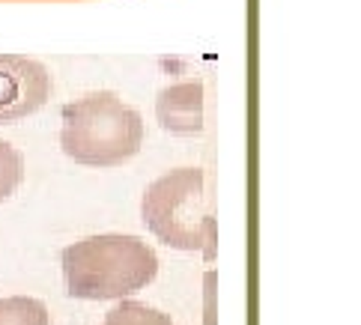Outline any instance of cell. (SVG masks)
Masks as SVG:
<instances>
[{
    "label": "cell",
    "mask_w": 361,
    "mask_h": 325,
    "mask_svg": "<svg viewBox=\"0 0 361 325\" xmlns=\"http://www.w3.org/2000/svg\"><path fill=\"white\" fill-rule=\"evenodd\" d=\"M60 266L72 298L111 302L149 287L159 275V254L137 236L111 233L69 245L60 254Z\"/></svg>",
    "instance_id": "6da1fadb"
},
{
    "label": "cell",
    "mask_w": 361,
    "mask_h": 325,
    "mask_svg": "<svg viewBox=\"0 0 361 325\" xmlns=\"http://www.w3.org/2000/svg\"><path fill=\"white\" fill-rule=\"evenodd\" d=\"M140 218L152 236L176 251L212 248L215 218L206 206V173L200 167H176L149 182Z\"/></svg>",
    "instance_id": "3957f363"
},
{
    "label": "cell",
    "mask_w": 361,
    "mask_h": 325,
    "mask_svg": "<svg viewBox=\"0 0 361 325\" xmlns=\"http://www.w3.org/2000/svg\"><path fill=\"white\" fill-rule=\"evenodd\" d=\"M156 116L167 135L173 137H200L206 128L203 116V81L191 78V81L167 84L156 99Z\"/></svg>",
    "instance_id": "5b68a950"
},
{
    "label": "cell",
    "mask_w": 361,
    "mask_h": 325,
    "mask_svg": "<svg viewBox=\"0 0 361 325\" xmlns=\"http://www.w3.org/2000/svg\"><path fill=\"white\" fill-rule=\"evenodd\" d=\"M102 325H173V319L159 307L132 302V298H123V302L111 310V314L102 319Z\"/></svg>",
    "instance_id": "52a82bcc"
},
{
    "label": "cell",
    "mask_w": 361,
    "mask_h": 325,
    "mask_svg": "<svg viewBox=\"0 0 361 325\" xmlns=\"http://www.w3.org/2000/svg\"><path fill=\"white\" fill-rule=\"evenodd\" d=\"M48 307L39 298L9 295L0 298V325H48Z\"/></svg>",
    "instance_id": "8992f818"
},
{
    "label": "cell",
    "mask_w": 361,
    "mask_h": 325,
    "mask_svg": "<svg viewBox=\"0 0 361 325\" xmlns=\"http://www.w3.org/2000/svg\"><path fill=\"white\" fill-rule=\"evenodd\" d=\"M60 147L75 164L120 167L144 147V116L117 93L96 90L63 108Z\"/></svg>",
    "instance_id": "7a4b0ae2"
},
{
    "label": "cell",
    "mask_w": 361,
    "mask_h": 325,
    "mask_svg": "<svg viewBox=\"0 0 361 325\" xmlns=\"http://www.w3.org/2000/svg\"><path fill=\"white\" fill-rule=\"evenodd\" d=\"M21 179H24V159H21V152L12 144H6V140H0V203L18 191Z\"/></svg>",
    "instance_id": "ba28073f"
},
{
    "label": "cell",
    "mask_w": 361,
    "mask_h": 325,
    "mask_svg": "<svg viewBox=\"0 0 361 325\" xmlns=\"http://www.w3.org/2000/svg\"><path fill=\"white\" fill-rule=\"evenodd\" d=\"M51 96V75L39 60L0 54V125L39 111Z\"/></svg>",
    "instance_id": "277c9868"
}]
</instances>
